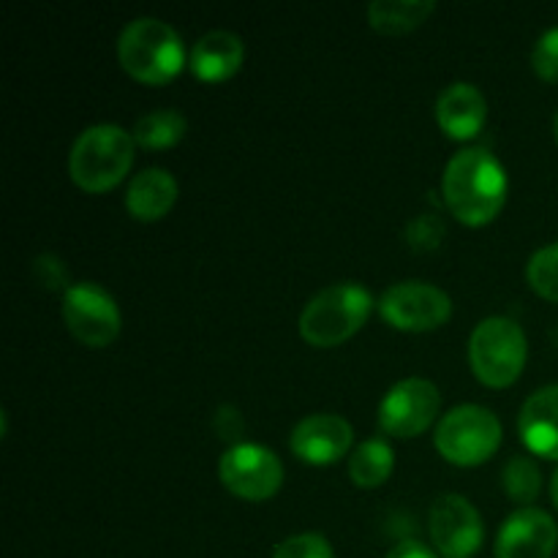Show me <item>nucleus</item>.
<instances>
[{
    "instance_id": "nucleus-28",
    "label": "nucleus",
    "mask_w": 558,
    "mask_h": 558,
    "mask_svg": "<svg viewBox=\"0 0 558 558\" xmlns=\"http://www.w3.org/2000/svg\"><path fill=\"white\" fill-rule=\"evenodd\" d=\"M385 558H439V556H436V550H430L428 545L417 543V539H403V543H398Z\"/></svg>"
},
{
    "instance_id": "nucleus-4",
    "label": "nucleus",
    "mask_w": 558,
    "mask_h": 558,
    "mask_svg": "<svg viewBox=\"0 0 558 558\" xmlns=\"http://www.w3.org/2000/svg\"><path fill=\"white\" fill-rule=\"evenodd\" d=\"M118 58L125 74L145 85H167L185 65V47L180 33L156 16L129 22L118 38Z\"/></svg>"
},
{
    "instance_id": "nucleus-23",
    "label": "nucleus",
    "mask_w": 558,
    "mask_h": 558,
    "mask_svg": "<svg viewBox=\"0 0 558 558\" xmlns=\"http://www.w3.org/2000/svg\"><path fill=\"white\" fill-rule=\"evenodd\" d=\"M272 558H336L332 556V545L327 543L322 534H294V537L283 539L276 548Z\"/></svg>"
},
{
    "instance_id": "nucleus-17",
    "label": "nucleus",
    "mask_w": 558,
    "mask_h": 558,
    "mask_svg": "<svg viewBox=\"0 0 558 558\" xmlns=\"http://www.w3.org/2000/svg\"><path fill=\"white\" fill-rule=\"evenodd\" d=\"M178 180L169 174L167 169L150 167L134 174L129 191H125V210L136 218V221H161L178 202Z\"/></svg>"
},
{
    "instance_id": "nucleus-2",
    "label": "nucleus",
    "mask_w": 558,
    "mask_h": 558,
    "mask_svg": "<svg viewBox=\"0 0 558 558\" xmlns=\"http://www.w3.org/2000/svg\"><path fill=\"white\" fill-rule=\"evenodd\" d=\"M134 134L118 123H98L76 136L69 156V174L87 194H104L123 183L134 163Z\"/></svg>"
},
{
    "instance_id": "nucleus-1",
    "label": "nucleus",
    "mask_w": 558,
    "mask_h": 558,
    "mask_svg": "<svg viewBox=\"0 0 558 558\" xmlns=\"http://www.w3.org/2000/svg\"><path fill=\"white\" fill-rule=\"evenodd\" d=\"M445 202L466 227H485L501 213L507 199V172L485 147L456 153L445 169Z\"/></svg>"
},
{
    "instance_id": "nucleus-19",
    "label": "nucleus",
    "mask_w": 558,
    "mask_h": 558,
    "mask_svg": "<svg viewBox=\"0 0 558 558\" xmlns=\"http://www.w3.org/2000/svg\"><path fill=\"white\" fill-rule=\"evenodd\" d=\"M396 469V452L385 439H368L349 458V480L357 488H379Z\"/></svg>"
},
{
    "instance_id": "nucleus-6",
    "label": "nucleus",
    "mask_w": 558,
    "mask_h": 558,
    "mask_svg": "<svg viewBox=\"0 0 558 558\" xmlns=\"http://www.w3.org/2000/svg\"><path fill=\"white\" fill-rule=\"evenodd\" d=\"M434 445L452 466H480L501 447V423L490 409L463 403L439 420Z\"/></svg>"
},
{
    "instance_id": "nucleus-15",
    "label": "nucleus",
    "mask_w": 558,
    "mask_h": 558,
    "mask_svg": "<svg viewBox=\"0 0 558 558\" xmlns=\"http://www.w3.org/2000/svg\"><path fill=\"white\" fill-rule=\"evenodd\" d=\"M518 430L534 456L558 461V385L543 387L523 403Z\"/></svg>"
},
{
    "instance_id": "nucleus-5",
    "label": "nucleus",
    "mask_w": 558,
    "mask_h": 558,
    "mask_svg": "<svg viewBox=\"0 0 558 558\" xmlns=\"http://www.w3.org/2000/svg\"><path fill=\"white\" fill-rule=\"evenodd\" d=\"M529 341L518 322L507 316H488L469 338V365L485 387L505 390L515 385L526 368Z\"/></svg>"
},
{
    "instance_id": "nucleus-26",
    "label": "nucleus",
    "mask_w": 558,
    "mask_h": 558,
    "mask_svg": "<svg viewBox=\"0 0 558 558\" xmlns=\"http://www.w3.org/2000/svg\"><path fill=\"white\" fill-rule=\"evenodd\" d=\"M33 276L41 287H47L49 292H69V267L63 265V259L54 254H38L33 259Z\"/></svg>"
},
{
    "instance_id": "nucleus-30",
    "label": "nucleus",
    "mask_w": 558,
    "mask_h": 558,
    "mask_svg": "<svg viewBox=\"0 0 558 558\" xmlns=\"http://www.w3.org/2000/svg\"><path fill=\"white\" fill-rule=\"evenodd\" d=\"M554 134H556V142H558V114H556V120H554Z\"/></svg>"
},
{
    "instance_id": "nucleus-13",
    "label": "nucleus",
    "mask_w": 558,
    "mask_h": 558,
    "mask_svg": "<svg viewBox=\"0 0 558 558\" xmlns=\"http://www.w3.org/2000/svg\"><path fill=\"white\" fill-rule=\"evenodd\" d=\"M556 548V521L537 507H521L512 512L496 537V558H554Z\"/></svg>"
},
{
    "instance_id": "nucleus-27",
    "label": "nucleus",
    "mask_w": 558,
    "mask_h": 558,
    "mask_svg": "<svg viewBox=\"0 0 558 558\" xmlns=\"http://www.w3.org/2000/svg\"><path fill=\"white\" fill-rule=\"evenodd\" d=\"M243 417H240V412L234 407H221L216 412V430L221 439L227 441H234L240 439V434H243Z\"/></svg>"
},
{
    "instance_id": "nucleus-3",
    "label": "nucleus",
    "mask_w": 558,
    "mask_h": 558,
    "mask_svg": "<svg viewBox=\"0 0 558 558\" xmlns=\"http://www.w3.org/2000/svg\"><path fill=\"white\" fill-rule=\"evenodd\" d=\"M374 311V294L354 281L322 289L300 314V338L316 349H332L357 336Z\"/></svg>"
},
{
    "instance_id": "nucleus-29",
    "label": "nucleus",
    "mask_w": 558,
    "mask_h": 558,
    "mask_svg": "<svg viewBox=\"0 0 558 558\" xmlns=\"http://www.w3.org/2000/svg\"><path fill=\"white\" fill-rule=\"evenodd\" d=\"M550 499H554V507L558 510V469H556L554 480H550Z\"/></svg>"
},
{
    "instance_id": "nucleus-12",
    "label": "nucleus",
    "mask_w": 558,
    "mask_h": 558,
    "mask_svg": "<svg viewBox=\"0 0 558 558\" xmlns=\"http://www.w3.org/2000/svg\"><path fill=\"white\" fill-rule=\"evenodd\" d=\"M354 428L341 414H311L294 425L289 447L294 456L311 466H330L349 452Z\"/></svg>"
},
{
    "instance_id": "nucleus-18",
    "label": "nucleus",
    "mask_w": 558,
    "mask_h": 558,
    "mask_svg": "<svg viewBox=\"0 0 558 558\" xmlns=\"http://www.w3.org/2000/svg\"><path fill=\"white\" fill-rule=\"evenodd\" d=\"M430 0H376L368 5V25L385 36H403L434 14Z\"/></svg>"
},
{
    "instance_id": "nucleus-14",
    "label": "nucleus",
    "mask_w": 558,
    "mask_h": 558,
    "mask_svg": "<svg viewBox=\"0 0 558 558\" xmlns=\"http://www.w3.org/2000/svg\"><path fill=\"white\" fill-rule=\"evenodd\" d=\"M488 104L483 90L472 82H452L436 98V123L450 140L466 142L483 131Z\"/></svg>"
},
{
    "instance_id": "nucleus-7",
    "label": "nucleus",
    "mask_w": 558,
    "mask_h": 558,
    "mask_svg": "<svg viewBox=\"0 0 558 558\" xmlns=\"http://www.w3.org/2000/svg\"><path fill=\"white\" fill-rule=\"evenodd\" d=\"M223 488L243 501H267L281 490L283 463L267 447L238 441L218 461Z\"/></svg>"
},
{
    "instance_id": "nucleus-21",
    "label": "nucleus",
    "mask_w": 558,
    "mask_h": 558,
    "mask_svg": "<svg viewBox=\"0 0 558 558\" xmlns=\"http://www.w3.org/2000/svg\"><path fill=\"white\" fill-rule=\"evenodd\" d=\"M501 485H505V494L510 496V501L529 507L543 490V474L529 456H512L501 472Z\"/></svg>"
},
{
    "instance_id": "nucleus-9",
    "label": "nucleus",
    "mask_w": 558,
    "mask_h": 558,
    "mask_svg": "<svg viewBox=\"0 0 558 558\" xmlns=\"http://www.w3.org/2000/svg\"><path fill=\"white\" fill-rule=\"evenodd\" d=\"M379 314L401 332H430L450 322L452 300L434 283L401 281L381 294Z\"/></svg>"
},
{
    "instance_id": "nucleus-25",
    "label": "nucleus",
    "mask_w": 558,
    "mask_h": 558,
    "mask_svg": "<svg viewBox=\"0 0 558 558\" xmlns=\"http://www.w3.org/2000/svg\"><path fill=\"white\" fill-rule=\"evenodd\" d=\"M532 65L539 80L558 82V27H550L539 36L532 52Z\"/></svg>"
},
{
    "instance_id": "nucleus-8",
    "label": "nucleus",
    "mask_w": 558,
    "mask_h": 558,
    "mask_svg": "<svg viewBox=\"0 0 558 558\" xmlns=\"http://www.w3.org/2000/svg\"><path fill=\"white\" fill-rule=\"evenodd\" d=\"M60 314L71 336L90 349L109 347L120 336V325H123L112 294L93 281L71 283L69 292H63Z\"/></svg>"
},
{
    "instance_id": "nucleus-10",
    "label": "nucleus",
    "mask_w": 558,
    "mask_h": 558,
    "mask_svg": "<svg viewBox=\"0 0 558 558\" xmlns=\"http://www.w3.org/2000/svg\"><path fill=\"white\" fill-rule=\"evenodd\" d=\"M441 409L439 387L428 379H403L379 403V428L396 439H414L434 425Z\"/></svg>"
},
{
    "instance_id": "nucleus-16",
    "label": "nucleus",
    "mask_w": 558,
    "mask_h": 558,
    "mask_svg": "<svg viewBox=\"0 0 558 558\" xmlns=\"http://www.w3.org/2000/svg\"><path fill=\"white\" fill-rule=\"evenodd\" d=\"M245 60L243 38L229 31H210L194 44L189 65L202 82H227Z\"/></svg>"
},
{
    "instance_id": "nucleus-11",
    "label": "nucleus",
    "mask_w": 558,
    "mask_h": 558,
    "mask_svg": "<svg viewBox=\"0 0 558 558\" xmlns=\"http://www.w3.org/2000/svg\"><path fill=\"white\" fill-rule=\"evenodd\" d=\"M430 543L441 558H472L483 548L485 526L466 496L445 494L430 505Z\"/></svg>"
},
{
    "instance_id": "nucleus-20",
    "label": "nucleus",
    "mask_w": 558,
    "mask_h": 558,
    "mask_svg": "<svg viewBox=\"0 0 558 558\" xmlns=\"http://www.w3.org/2000/svg\"><path fill=\"white\" fill-rule=\"evenodd\" d=\"M185 131L189 123L178 109H153L136 120L134 142L145 150H169L183 140Z\"/></svg>"
},
{
    "instance_id": "nucleus-22",
    "label": "nucleus",
    "mask_w": 558,
    "mask_h": 558,
    "mask_svg": "<svg viewBox=\"0 0 558 558\" xmlns=\"http://www.w3.org/2000/svg\"><path fill=\"white\" fill-rule=\"evenodd\" d=\"M529 287L539 294V298L558 303V243L545 245V248L534 251L526 267Z\"/></svg>"
},
{
    "instance_id": "nucleus-24",
    "label": "nucleus",
    "mask_w": 558,
    "mask_h": 558,
    "mask_svg": "<svg viewBox=\"0 0 558 558\" xmlns=\"http://www.w3.org/2000/svg\"><path fill=\"white\" fill-rule=\"evenodd\" d=\"M445 234H447V227L439 216H420L407 227L409 245L417 251L439 248L441 240H445Z\"/></svg>"
}]
</instances>
